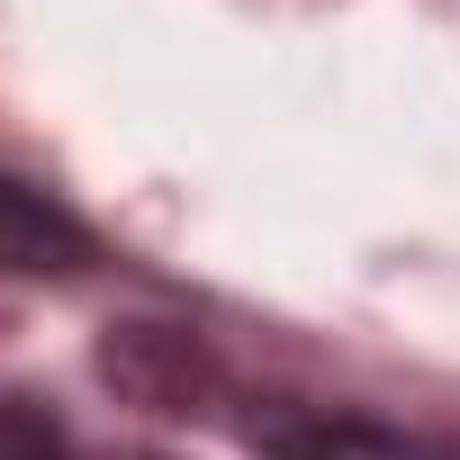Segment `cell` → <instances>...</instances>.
I'll list each match as a JSON object with an SVG mask.
<instances>
[{"label":"cell","mask_w":460,"mask_h":460,"mask_svg":"<svg viewBox=\"0 0 460 460\" xmlns=\"http://www.w3.org/2000/svg\"><path fill=\"white\" fill-rule=\"evenodd\" d=\"M91 262V235L28 181L0 172V271H82Z\"/></svg>","instance_id":"6da1fadb"},{"label":"cell","mask_w":460,"mask_h":460,"mask_svg":"<svg viewBox=\"0 0 460 460\" xmlns=\"http://www.w3.org/2000/svg\"><path fill=\"white\" fill-rule=\"evenodd\" d=\"M0 460H73V433L28 397H0Z\"/></svg>","instance_id":"7a4b0ae2"}]
</instances>
